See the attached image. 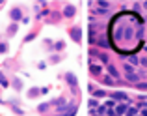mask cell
Returning <instances> with one entry per match:
<instances>
[{
	"label": "cell",
	"instance_id": "11",
	"mask_svg": "<svg viewBox=\"0 0 147 116\" xmlns=\"http://www.w3.org/2000/svg\"><path fill=\"white\" fill-rule=\"evenodd\" d=\"M0 84H2V86H7V79L2 75V73H0Z\"/></svg>",
	"mask_w": 147,
	"mask_h": 116
},
{
	"label": "cell",
	"instance_id": "7",
	"mask_svg": "<svg viewBox=\"0 0 147 116\" xmlns=\"http://www.w3.org/2000/svg\"><path fill=\"white\" fill-rule=\"evenodd\" d=\"M65 79H67V83H69V84L76 86V79H75V75H73V73H67V77H65Z\"/></svg>",
	"mask_w": 147,
	"mask_h": 116
},
{
	"label": "cell",
	"instance_id": "3",
	"mask_svg": "<svg viewBox=\"0 0 147 116\" xmlns=\"http://www.w3.org/2000/svg\"><path fill=\"white\" fill-rule=\"evenodd\" d=\"M108 71H110V77H114V79H117V77H119V73H117V69H115V66L108 64Z\"/></svg>",
	"mask_w": 147,
	"mask_h": 116
},
{
	"label": "cell",
	"instance_id": "4",
	"mask_svg": "<svg viewBox=\"0 0 147 116\" xmlns=\"http://www.w3.org/2000/svg\"><path fill=\"white\" fill-rule=\"evenodd\" d=\"M127 81H129V83H140V77H138L136 73H129V75H127Z\"/></svg>",
	"mask_w": 147,
	"mask_h": 116
},
{
	"label": "cell",
	"instance_id": "2",
	"mask_svg": "<svg viewBox=\"0 0 147 116\" xmlns=\"http://www.w3.org/2000/svg\"><path fill=\"white\" fill-rule=\"evenodd\" d=\"M112 98H114V99H123V101H127V99H129V96H127L125 92H115Z\"/></svg>",
	"mask_w": 147,
	"mask_h": 116
},
{
	"label": "cell",
	"instance_id": "18",
	"mask_svg": "<svg viewBox=\"0 0 147 116\" xmlns=\"http://www.w3.org/2000/svg\"><path fill=\"white\" fill-rule=\"evenodd\" d=\"M125 109H127L125 105H119V109H117V114H123V113H125Z\"/></svg>",
	"mask_w": 147,
	"mask_h": 116
},
{
	"label": "cell",
	"instance_id": "10",
	"mask_svg": "<svg viewBox=\"0 0 147 116\" xmlns=\"http://www.w3.org/2000/svg\"><path fill=\"white\" fill-rule=\"evenodd\" d=\"M93 96H95V98H104V96H106V92H102V90H95V92H93Z\"/></svg>",
	"mask_w": 147,
	"mask_h": 116
},
{
	"label": "cell",
	"instance_id": "6",
	"mask_svg": "<svg viewBox=\"0 0 147 116\" xmlns=\"http://www.w3.org/2000/svg\"><path fill=\"white\" fill-rule=\"evenodd\" d=\"M63 13H65V17H73V15H75V8H73V6H67Z\"/></svg>",
	"mask_w": 147,
	"mask_h": 116
},
{
	"label": "cell",
	"instance_id": "19",
	"mask_svg": "<svg viewBox=\"0 0 147 116\" xmlns=\"http://www.w3.org/2000/svg\"><path fill=\"white\" fill-rule=\"evenodd\" d=\"M99 47H108V43H106V41H104V40H99Z\"/></svg>",
	"mask_w": 147,
	"mask_h": 116
},
{
	"label": "cell",
	"instance_id": "13",
	"mask_svg": "<svg viewBox=\"0 0 147 116\" xmlns=\"http://www.w3.org/2000/svg\"><path fill=\"white\" fill-rule=\"evenodd\" d=\"M125 71H127V75H129V73H134V68L129 66V64H125Z\"/></svg>",
	"mask_w": 147,
	"mask_h": 116
},
{
	"label": "cell",
	"instance_id": "20",
	"mask_svg": "<svg viewBox=\"0 0 147 116\" xmlns=\"http://www.w3.org/2000/svg\"><path fill=\"white\" fill-rule=\"evenodd\" d=\"M142 66H145V68H147V56L142 58Z\"/></svg>",
	"mask_w": 147,
	"mask_h": 116
},
{
	"label": "cell",
	"instance_id": "14",
	"mask_svg": "<svg viewBox=\"0 0 147 116\" xmlns=\"http://www.w3.org/2000/svg\"><path fill=\"white\" fill-rule=\"evenodd\" d=\"M136 113H138L136 109H129L127 111V116H136Z\"/></svg>",
	"mask_w": 147,
	"mask_h": 116
},
{
	"label": "cell",
	"instance_id": "1",
	"mask_svg": "<svg viewBox=\"0 0 147 116\" xmlns=\"http://www.w3.org/2000/svg\"><path fill=\"white\" fill-rule=\"evenodd\" d=\"M90 71L93 73V75H100V73H102V68H100V66L91 64V66H90Z\"/></svg>",
	"mask_w": 147,
	"mask_h": 116
},
{
	"label": "cell",
	"instance_id": "8",
	"mask_svg": "<svg viewBox=\"0 0 147 116\" xmlns=\"http://www.w3.org/2000/svg\"><path fill=\"white\" fill-rule=\"evenodd\" d=\"M71 36H73V40H75V41H80V28H75L71 32Z\"/></svg>",
	"mask_w": 147,
	"mask_h": 116
},
{
	"label": "cell",
	"instance_id": "12",
	"mask_svg": "<svg viewBox=\"0 0 147 116\" xmlns=\"http://www.w3.org/2000/svg\"><path fill=\"white\" fill-rule=\"evenodd\" d=\"M102 83H104V84H114V79H112V77H104Z\"/></svg>",
	"mask_w": 147,
	"mask_h": 116
},
{
	"label": "cell",
	"instance_id": "5",
	"mask_svg": "<svg viewBox=\"0 0 147 116\" xmlns=\"http://www.w3.org/2000/svg\"><path fill=\"white\" fill-rule=\"evenodd\" d=\"M11 19H15V21L21 19V10H19V8H13V10H11Z\"/></svg>",
	"mask_w": 147,
	"mask_h": 116
},
{
	"label": "cell",
	"instance_id": "15",
	"mask_svg": "<svg viewBox=\"0 0 147 116\" xmlns=\"http://www.w3.org/2000/svg\"><path fill=\"white\" fill-rule=\"evenodd\" d=\"M99 60L106 64V62H108V56H106V55H100V53H99Z\"/></svg>",
	"mask_w": 147,
	"mask_h": 116
},
{
	"label": "cell",
	"instance_id": "9",
	"mask_svg": "<svg viewBox=\"0 0 147 116\" xmlns=\"http://www.w3.org/2000/svg\"><path fill=\"white\" fill-rule=\"evenodd\" d=\"M97 6H99V8H104V10H108V8H110V4H108V2H104V0H99V2H97Z\"/></svg>",
	"mask_w": 147,
	"mask_h": 116
},
{
	"label": "cell",
	"instance_id": "21",
	"mask_svg": "<svg viewBox=\"0 0 147 116\" xmlns=\"http://www.w3.org/2000/svg\"><path fill=\"white\" fill-rule=\"evenodd\" d=\"M144 6H145V8H147V2H144Z\"/></svg>",
	"mask_w": 147,
	"mask_h": 116
},
{
	"label": "cell",
	"instance_id": "17",
	"mask_svg": "<svg viewBox=\"0 0 147 116\" xmlns=\"http://www.w3.org/2000/svg\"><path fill=\"white\" fill-rule=\"evenodd\" d=\"M7 51V45L6 43H0V53H6Z\"/></svg>",
	"mask_w": 147,
	"mask_h": 116
},
{
	"label": "cell",
	"instance_id": "16",
	"mask_svg": "<svg viewBox=\"0 0 147 116\" xmlns=\"http://www.w3.org/2000/svg\"><path fill=\"white\" fill-rule=\"evenodd\" d=\"M15 30H17V26H9V30H7V34H9V36H13V34H15Z\"/></svg>",
	"mask_w": 147,
	"mask_h": 116
}]
</instances>
